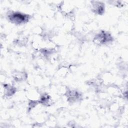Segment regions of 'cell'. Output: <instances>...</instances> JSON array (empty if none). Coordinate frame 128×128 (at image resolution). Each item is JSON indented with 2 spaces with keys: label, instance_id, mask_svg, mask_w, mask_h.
Instances as JSON below:
<instances>
[{
  "label": "cell",
  "instance_id": "cell-3",
  "mask_svg": "<svg viewBox=\"0 0 128 128\" xmlns=\"http://www.w3.org/2000/svg\"><path fill=\"white\" fill-rule=\"evenodd\" d=\"M92 4V10L94 12L99 14H102L104 11V6L103 4L100 2H95Z\"/></svg>",
  "mask_w": 128,
  "mask_h": 128
},
{
  "label": "cell",
  "instance_id": "cell-1",
  "mask_svg": "<svg viewBox=\"0 0 128 128\" xmlns=\"http://www.w3.org/2000/svg\"><path fill=\"white\" fill-rule=\"evenodd\" d=\"M8 18L12 23L20 24L27 22L30 16L20 12H13L8 16Z\"/></svg>",
  "mask_w": 128,
  "mask_h": 128
},
{
  "label": "cell",
  "instance_id": "cell-2",
  "mask_svg": "<svg viewBox=\"0 0 128 128\" xmlns=\"http://www.w3.org/2000/svg\"><path fill=\"white\" fill-rule=\"evenodd\" d=\"M112 40V38L109 33L102 32L96 36L94 40L99 44H106L111 42Z\"/></svg>",
  "mask_w": 128,
  "mask_h": 128
}]
</instances>
